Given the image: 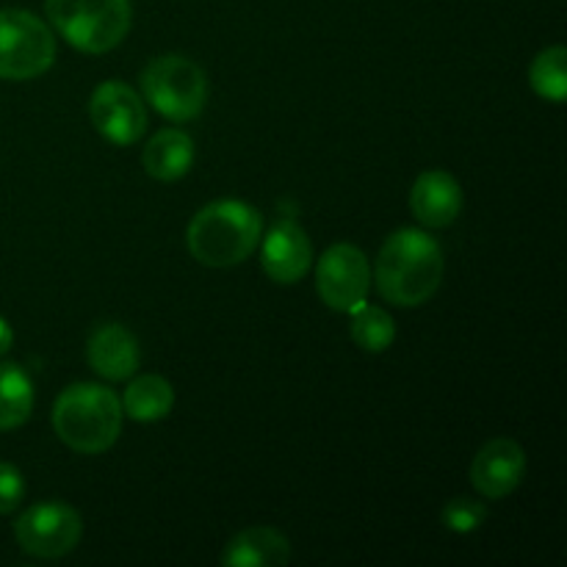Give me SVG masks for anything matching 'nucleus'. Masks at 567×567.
I'll return each instance as SVG.
<instances>
[{"label": "nucleus", "mask_w": 567, "mask_h": 567, "mask_svg": "<svg viewBox=\"0 0 567 567\" xmlns=\"http://www.w3.org/2000/svg\"><path fill=\"white\" fill-rule=\"evenodd\" d=\"M142 164L147 169V175L155 177V181H181L194 164L192 136H186L183 131H175V127L158 131L147 142V147H144Z\"/></svg>", "instance_id": "15"}, {"label": "nucleus", "mask_w": 567, "mask_h": 567, "mask_svg": "<svg viewBox=\"0 0 567 567\" xmlns=\"http://www.w3.org/2000/svg\"><path fill=\"white\" fill-rule=\"evenodd\" d=\"M260 244V264L264 271L280 286H293L302 280L313 260V247L310 238L297 221H277Z\"/></svg>", "instance_id": "10"}, {"label": "nucleus", "mask_w": 567, "mask_h": 567, "mask_svg": "<svg viewBox=\"0 0 567 567\" xmlns=\"http://www.w3.org/2000/svg\"><path fill=\"white\" fill-rule=\"evenodd\" d=\"M89 114L92 125L97 127L100 136L114 144H136L147 131V109L144 100L133 92L127 83L109 81L94 89L89 100Z\"/></svg>", "instance_id": "9"}, {"label": "nucleus", "mask_w": 567, "mask_h": 567, "mask_svg": "<svg viewBox=\"0 0 567 567\" xmlns=\"http://www.w3.org/2000/svg\"><path fill=\"white\" fill-rule=\"evenodd\" d=\"M53 430L78 454H103L120 437L122 402L114 391L78 382L61 391L53 404Z\"/></svg>", "instance_id": "3"}, {"label": "nucleus", "mask_w": 567, "mask_h": 567, "mask_svg": "<svg viewBox=\"0 0 567 567\" xmlns=\"http://www.w3.org/2000/svg\"><path fill=\"white\" fill-rule=\"evenodd\" d=\"M11 343H14V332H11L9 321L0 319V358H3V354L9 352Z\"/></svg>", "instance_id": "22"}, {"label": "nucleus", "mask_w": 567, "mask_h": 567, "mask_svg": "<svg viewBox=\"0 0 567 567\" xmlns=\"http://www.w3.org/2000/svg\"><path fill=\"white\" fill-rule=\"evenodd\" d=\"M264 219L258 210L238 199H219L199 210L186 233L188 252L210 269L244 264L258 249Z\"/></svg>", "instance_id": "2"}, {"label": "nucleus", "mask_w": 567, "mask_h": 567, "mask_svg": "<svg viewBox=\"0 0 567 567\" xmlns=\"http://www.w3.org/2000/svg\"><path fill=\"white\" fill-rule=\"evenodd\" d=\"M175 404V391L169 382L158 374H144L127 385L125 399H122V410L127 419L138 421V424H153V421L166 419Z\"/></svg>", "instance_id": "16"}, {"label": "nucleus", "mask_w": 567, "mask_h": 567, "mask_svg": "<svg viewBox=\"0 0 567 567\" xmlns=\"http://www.w3.org/2000/svg\"><path fill=\"white\" fill-rule=\"evenodd\" d=\"M25 498V480H22L20 468L11 463H0V515L14 513Z\"/></svg>", "instance_id": "21"}, {"label": "nucleus", "mask_w": 567, "mask_h": 567, "mask_svg": "<svg viewBox=\"0 0 567 567\" xmlns=\"http://www.w3.org/2000/svg\"><path fill=\"white\" fill-rule=\"evenodd\" d=\"M487 520L485 504L474 502V498H452L443 509V526L454 535H468L476 532Z\"/></svg>", "instance_id": "20"}, {"label": "nucleus", "mask_w": 567, "mask_h": 567, "mask_svg": "<svg viewBox=\"0 0 567 567\" xmlns=\"http://www.w3.org/2000/svg\"><path fill=\"white\" fill-rule=\"evenodd\" d=\"M31 377L14 363H0V430H17L31 419Z\"/></svg>", "instance_id": "17"}, {"label": "nucleus", "mask_w": 567, "mask_h": 567, "mask_svg": "<svg viewBox=\"0 0 567 567\" xmlns=\"http://www.w3.org/2000/svg\"><path fill=\"white\" fill-rule=\"evenodd\" d=\"M291 559V543L271 526H252L233 537L221 554L227 567H282Z\"/></svg>", "instance_id": "14"}, {"label": "nucleus", "mask_w": 567, "mask_h": 567, "mask_svg": "<svg viewBox=\"0 0 567 567\" xmlns=\"http://www.w3.org/2000/svg\"><path fill=\"white\" fill-rule=\"evenodd\" d=\"M410 208L421 225L441 230V227L452 225L463 210V188L449 172L430 169L413 183Z\"/></svg>", "instance_id": "13"}, {"label": "nucleus", "mask_w": 567, "mask_h": 567, "mask_svg": "<svg viewBox=\"0 0 567 567\" xmlns=\"http://www.w3.org/2000/svg\"><path fill=\"white\" fill-rule=\"evenodd\" d=\"M529 83L537 97L557 105L563 103L567 97V50L563 44H554V48L537 53V59L532 61Z\"/></svg>", "instance_id": "18"}, {"label": "nucleus", "mask_w": 567, "mask_h": 567, "mask_svg": "<svg viewBox=\"0 0 567 567\" xmlns=\"http://www.w3.org/2000/svg\"><path fill=\"white\" fill-rule=\"evenodd\" d=\"M14 537L22 551L37 559L66 557L83 537L81 513L64 502L33 504L17 518Z\"/></svg>", "instance_id": "7"}, {"label": "nucleus", "mask_w": 567, "mask_h": 567, "mask_svg": "<svg viewBox=\"0 0 567 567\" xmlns=\"http://www.w3.org/2000/svg\"><path fill=\"white\" fill-rule=\"evenodd\" d=\"M55 37L37 14L22 9L0 11V78L31 81L53 66Z\"/></svg>", "instance_id": "6"}, {"label": "nucleus", "mask_w": 567, "mask_h": 567, "mask_svg": "<svg viewBox=\"0 0 567 567\" xmlns=\"http://www.w3.org/2000/svg\"><path fill=\"white\" fill-rule=\"evenodd\" d=\"M142 92L161 116L188 122L203 114L208 100L205 72L186 55H158L142 70Z\"/></svg>", "instance_id": "5"}, {"label": "nucleus", "mask_w": 567, "mask_h": 567, "mask_svg": "<svg viewBox=\"0 0 567 567\" xmlns=\"http://www.w3.org/2000/svg\"><path fill=\"white\" fill-rule=\"evenodd\" d=\"M526 474V454L509 437H496L476 452L471 465V485L485 498H504L520 485Z\"/></svg>", "instance_id": "11"}, {"label": "nucleus", "mask_w": 567, "mask_h": 567, "mask_svg": "<svg viewBox=\"0 0 567 567\" xmlns=\"http://www.w3.org/2000/svg\"><path fill=\"white\" fill-rule=\"evenodd\" d=\"M349 316H352L354 343L365 349V352H385L393 343V338H396V324H393V319L382 308L363 302Z\"/></svg>", "instance_id": "19"}, {"label": "nucleus", "mask_w": 567, "mask_h": 567, "mask_svg": "<svg viewBox=\"0 0 567 567\" xmlns=\"http://www.w3.org/2000/svg\"><path fill=\"white\" fill-rule=\"evenodd\" d=\"M48 20L75 50L109 53L131 31L127 0H48Z\"/></svg>", "instance_id": "4"}, {"label": "nucleus", "mask_w": 567, "mask_h": 567, "mask_svg": "<svg viewBox=\"0 0 567 567\" xmlns=\"http://www.w3.org/2000/svg\"><path fill=\"white\" fill-rule=\"evenodd\" d=\"M371 266L352 244H336L321 255L316 266V291L327 308L352 313L369 297Z\"/></svg>", "instance_id": "8"}, {"label": "nucleus", "mask_w": 567, "mask_h": 567, "mask_svg": "<svg viewBox=\"0 0 567 567\" xmlns=\"http://www.w3.org/2000/svg\"><path fill=\"white\" fill-rule=\"evenodd\" d=\"M86 358L94 374L109 382L127 380V377L136 374L138 363H142L136 336L122 324H100L89 336Z\"/></svg>", "instance_id": "12"}, {"label": "nucleus", "mask_w": 567, "mask_h": 567, "mask_svg": "<svg viewBox=\"0 0 567 567\" xmlns=\"http://www.w3.org/2000/svg\"><path fill=\"white\" fill-rule=\"evenodd\" d=\"M382 299L396 308H419L441 288L443 249L430 233L404 227L380 249L374 269Z\"/></svg>", "instance_id": "1"}]
</instances>
